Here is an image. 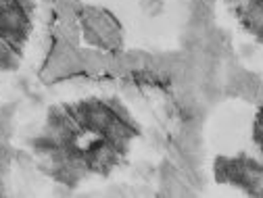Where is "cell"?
Returning <instances> with one entry per match:
<instances>
[{
    "label": "cell",
    "mask_w": 263,
    "mask_h": 198,
    "mask_svg": "<svg viewBox=\"0 0 263 198\" xmlns=\"http://www.w3.org/2000/svg\"><path fill=\"white\" fill-rule=\"evenodd\" d=\"M8 136H11V121L0 119V142H6Z\"/></svg>",
    "instance_id": "1"
},
{
    "label": "cell",
    "mask_w": 263,
    "mask_h": 198,
    "mask_svg": "<svg viewBox=\"0 0 263 198\" xmlns=\"http://www.w3.org/2000/svg\"><path fill=\"white\" fill-rule=\"evenodd\" d=\"M159 8H161L159 2H148V4H146V11H148V13H153V15L159 13Z\"/></svg>",
    "instance_id": "2"
}]
</instances>
